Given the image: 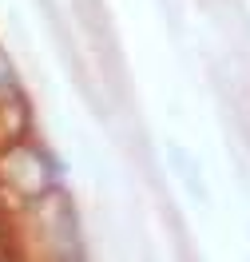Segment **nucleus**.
<instances>
[]
</instances>
